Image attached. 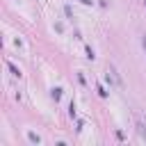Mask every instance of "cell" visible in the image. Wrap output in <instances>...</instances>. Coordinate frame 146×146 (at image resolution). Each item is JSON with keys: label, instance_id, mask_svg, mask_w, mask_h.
I'll use <instances>...</instances> for the list:
<instances>
[{"label": "cell", "instance_id": "cell-1", "mask_svg": "<svg viewBox=\"0 0 146 146\" xmlns=\"http://www.w3.org/2000/svg\"><path fill=\"white\" fill-rule=\"evenodd\" d=\"M9 68H11V73H14V75H18V73H21V71H18V68H16V66H14L11 62H9Z\"/></svg>", "mask_w": 146, "mask_h": 146}, {"label": "cell", "instance_id": "cell-2", "mask_svg": "<svg viewBox=\"0 0 146 146\" xmlns=\"http://www.w3.org/2000/svg\"><path fill=\"white\" fill-rule=\"evenodd\" d=\"M144 48H146V34H144Z\"/></svg>", "mask_w": 146, "mask_h": 146}, {"label": "cell", "instance_id": "cell-3", "mask_svg": "<svg viewBox=\"0 0 146 146\" xmlns=\"http://www.w3.org/2000/svg\"><path fill=\"white\" fill-rule=\"evenodd\" d=\"M82 2H87V5H89V2H91V0H82Z\"/></svg>", "mask_w": 146, "mask_h": 146}]
</instances>
